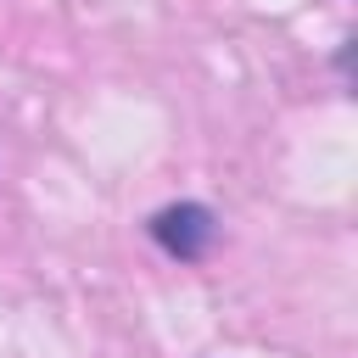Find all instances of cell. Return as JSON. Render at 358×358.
I'll use <instances>...</instances> for the list:
<instances>
[{"mask_svg":"<svg viewBox=\"0 0 358 358\" xmlns=\"http://www.w3.org/2000/svg\"><path fill=\"white\" fill-rule=\"evenodd\" d=\"M151 235H157V246H162L168 257L196 263V257L213 246L218 224H213V213H207L201 201H173V207H162V213L151 218Z\"/></svg>","mask_w":358,"mask_h":358,"instance_id":"1","label":"cell"}]
</instances>
